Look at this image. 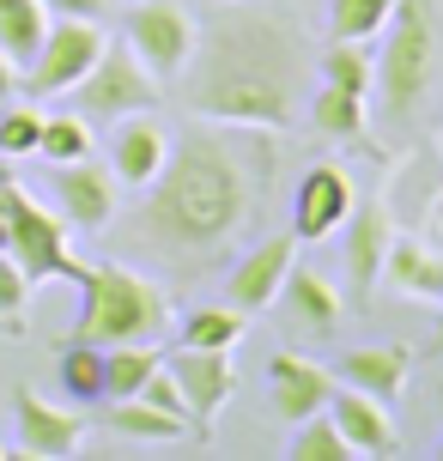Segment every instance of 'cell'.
I'll list each match as a JSON object with an SVG mask.
<instances>
[{
	"mask_svg": "<svg viewBox=\"0 0 443 461\" xmlns=\"http://www.w3.org/2000/svg\"><path fill=\"white\" fill-rule=\"evenodd\" d=\"M267 183H274V134L267 128H231V122L194 115L183 134H170V158L146 183L134 237L176 261L219 255L256 225Z\"/></svg>",
	"mask_w": 443,
	"mask_h": 461,
	"instance_id": "cell-1",
	"label": "cell"
},
{
	"mask_svg": "<svg viewBox=\"0 0 443 461\" xmlns=\"http://www.w3.org/2000/svg\"><path fill=\"white\" fill-rule=\"evenodd\" d=\"M188 115L231 122V128H267L280 134L298 122L303 92V37L298 24L267 6H237L194 31L188 55Z\"/></svg>",
	"mask_w": 443,
	"mask_h": 461,
	"instance_id": "cell-2",
	"label": "cell"
},
{
	"mask_svg": "<svg viewBox=\"0 0 443 461\" xmlns=\"http://www.w3.org/2000/svg\"><path fill=\"white\" fill-rule=\"evenodd\" d=\"M170 328V292L158 279L134 274L122 261H97L79 279V322L68 340L86 346H128V340H164Z\"/></svg>",
	"mask_w": 443,
	"mask_h": 461,
	"instance_id": "cell-3",
	"label": "cell"
},
{
	"mask_svg": "<svg viewBox=\"0 0 443 461\" xmlns=\"http://www.w3.org/2000/svg\"><path fill=\"white\" fill-rule=\"evenodd\" d=\"M383 55L371 68V86L383 92V110L407 115L420 110L425 92H431V73H438V31H431V13L425 0H395V13L383 24Z\"/></svg>",
	"mask_w": 443,
	"mask_h": 461,
	"instance_id": "cell-4",
	"label": "cell"
},
{
	"mask_svg": "<svg viewBox=\"0 0 443 461\" xmlns=\"http://www.w3.org/2000/svg\"><path fill=\"white\" fill-rule=\"evenodd\" d=\"M0 212H6V255L24 267L31 285H49V279L79 285V279H86V261H79L73 243H68V219L37 207L13 176H0Z\"/></svg>",
	"mask_w": 443,
	"mask_h": 461,
	"instance_id": "cell-5",
	"label": "cell"
},
{
	"mask_svg": "<svg viewBox=\"0 0 443 461\" xmlns=\"http://www.w3.org/2000/svg\"><path fill=\"white\" fill-rule=\"evenodd\" d=\"M152 104H158V79L140 68V55L128 43H104L97 61L86 68V79L73 86V110L86 122H104V128L134 110H152Z\"/></svg>",
	"mask_w": 443,
	"mask_h": 461,
	"instance_id": "cell-6",
	"label": "cell"
},
{
	"mask_svg": "<svg viewBox=\"0 0 443 461\" xmlns=\"http://www.w3.org/2000/svg\"><path fill=\"white\" fill-rule=\"evenodd\" d=\"M97 49H104L97 19H49L37 55L24 61V92H31V97H61V92H73V86L86 79V68L97 61Z\"/></svg>",
	"mask_w": 443,
	"mask_h": 461,
	"instance_id": "cell-7",
	"label": "cell"
},
{
	"mask_svg": "<svg viewBox=\"0 0 443 461\" xmlns=\"http://www.w3.org/2000/svg\"><path fill=\"white\" fill-rule=\"evenodd\" d=\"M122 43L140 55V68L152 79H176L194 55V19H188L176 0H140L128 13V37Z\"/></svg>",
	"mask_w": 443,
	"mask_h": 461,
	"instance_id": "cell-8",
	"label": "cell"
},
{
	"mask_svg": "<svg viewBox=\"0 0 443 461\" xmlns=\"http://www.w3.org/2000/svg\"><path fill=\"white\" fill-rule=\"evenodd\" d=\"M298 261V237L280 230V237H256L249 249L237 255V267L225 274V303H237L243 316H256L267 303H280V285Z\"/></svg>",
	"mask_w": 443,
	"mask_h": 461,
	"instance_id": "cell-9",
	"label": "cell"
},
{
	"mask_svg": "<svg viewBox=\"0 0 443 461\" xmlns=\"http://www.w3.org/2000/svg\"><path fill=\"white\" fill-rule=\"evenodd\" d=\"M358 207V188L340 164H310L298 176V194H292V237L298 243H322L347 225V212Z\"/></svg>",
	"mask_w": 443,
	"mask_h": 461,
	"instance_id": "cell-10",
	"label": "cell"
},
{
	"mask_svg": "<svg viewBox=\"0 0 443 461\" xmlns=\"http://www.w3.org/2000/svg\"><path fill=\"white\" fill-rule=\"evenodd\" d=\"M13 431H19V456L31 461H68L79 456V443H86V419L68 413V407H49L37 389L13 394Z\"/></svg>",
	"mask_w": 443,
	"mask_h": 461,
	"instance_id": "cell-11",
	"label": "cell"
},
{
	"mask_svg": "<svg viewBox=\"0 0 443 461\" xmlns=\"http://www.w3.org/2000/svg\"><path fill=\"white\" fill-rule=\"evenodd\" d=\"M170 376H176V389L188 401V419H194V431L212 425V419L231 407L237 394V370H231V352H207V346H176V358H164Z\"/></svg>",
	"mask_w": 443,
	"mask_h": 461,
	"instance_id": "cell-12",
	"label": "cell"
},
{
	"mask_svg": "<svg viewBox=\"0 0 443 461\" xmlns=\"http://www.w3.org/2000/svg\"><path fill=\"white\" fill-rule=\"evenodd\" d=\"M340 389V376L316 358H303V352H274V365H267V401H274V413L285 425H303L310 413H328V401Z\"/></svg>",
	"mask_w": 443,
	"mask_h": 461,
	"instance_id": "cell-13",
	"label": "cell"
},
{
	"mask_svg": "<svg viewBox=\"0 0 443 461\" xmlns=\"http://www.w3.org/2000/svg\"><path fill=\"white\" fill-rule=\"evenodd\" d=\"M116 170L110 164H92V158H73V164H55V207L61 219L79 230H104L116 219Z\"/></svg>",
	"mask_w": 443,
	"mask_h": 461,
	"instance_id": "cell-14",
	"label": "cell"
},
{
	"mask_svg": "<svg viewBox=\"0 0 443 461\" xmlns=\"http://www.w3.org/2000/svg\"><path fill=\"white\" fill-rule=\"evenodd\" d=\"M170 158V128H164L152 110H134L110 122V170H116L122 188H146Z\"/></svg>",
	"mask_w": 443,
	"mask_h": 461,
	"instance_id": "cell-15",
	"label": "cell"
},
{
	"mask_svg": "<svg viewBox=\"0 0 443 461\" xmlns=\"http://www.w3.org/2000/svg\"><path fill=\"white\" fill-rule=\"evenodd\" d=\"M347 298H358V310L371 303V285L383 279V255H389V212L376 207V201H365V207L347 212Z\"/></svg>",
	"mask_w": 443,
	"mask_h": 461,
	"instance_id": "cell-16",
	"label": "cell"
},
{
	"mask_svg": "<svg viewBox=\"0 0 443 461\" xmlns=\"http://www.w3.org/2000/svg\"><path fill=\"white\" fill-rule=\"evenodd\" d=\"M328 419L340 425V438L358 449V456H395L401 438H395V419H389V401H376V394L352 389L340 383L334 401H328Z\"/></svg>",
	"mask_w": 443,
	"mask_h": 461,
	"instance_id": "cell-17",
	"label": "cell"
},
{
	"mask_svg": "<svg viewBox=\"0 0 443 461\" xmlns=\"http://www.w3.org/2000/svg\"><path fill=\"white\" fill-rule=\"evenodd\" d=\"M407 370H413L407 346L376 340V346H352V352H340L334 376L352 383V389H365V394H376V401H395V394L407 389Z\"/></svg>",
	"mask_w": 443,
	"mask_h": 461,
	"instance_id": "cell-18",
	"label": "cell"
},
{
	"mask_svg": "<svg viewBox=\"0 0 443 461\" xmlns=\"http://www.w3.org/2000/svg\"><path fill=\"white\" fill-rule=\"evenodd\" d=\"M280 298H285V310H292L310 334H334L340 316H347V292H334V279H328V274L298 267V261H292V274H285Z\"/></svg>",
	"mask_w": 443,
	"mask_h": 461,
	"instance_id": "cell-19",
	"label": "cell"
},
{
	"mask_svg": "<svg viewBox=\"0 0 443 461\" xmlns=\"http://www.w3.org/2000/svg\"><path fill=\"white\" fill-rule=\"evenodd\" d=\"M310 128L328 140H365L371 134V115H365V92H340V86H316L310 97Z\"/></svg>",
	"mask_w": 443,
	"mask_h": 461,
	"instance_id": "cell-20",
	"label": "cell"
},
{
	"mask_svg": "<svg viewBox=\"0 0 443 461\" xmlns=\"http://www.w3.org/2000/svg\"><path fill=\"white\" fill-rule=\"evenodd\" d=\"M164 365L158 340H128V346H104V401H122V394H140V383Z\"/></svg>",
	"mask_w": 443,
	"mask_h": 461,
	"instance_id": "cell-21",
	"label": "cell"
},
{
	"mask_svg": "<svg viewBox=\"0 0 443 461\" xmlns=\"http://www.w3.org/2000/svg\"><path fill=\"white\" fill-rule=\"evenodd\" d=\"M383 274L395 279L401 292H413V298H443V255H431L425 243H401V237H389Z\"/></svg>",
	"mask_w": 443,
	"mask_h": 461,
	"instance_id": "cell-22",
	"label": "cell"
},
{
	"mask_svg": "<svg viewBox=\"0 0 443 461\" xmlns=\"http://www.w3.org/2000/svg\"><path fill=\"white\" fill-rule=\"evenodd\" d=\"M110 431L116 438H140V443H170V438H188L183 419H170L164 407L140 401V394H122L116 407H110Z\"/></svg>",
	"mask_w": 443,
	"mask_h": 461,
	"instance_id": "cell-23",
	"label": "cell"
},
{
	"mask_svg": "<svg viewBox=\"0 0 443 461\" xmlns=\"http://www.w3.org/2000/svg\"><path fill=\"white\" fill-rule=\"evenodd\" d=\"M43 31H49V6L43 0H0V49H6L19 68L37 55Z\"/></svg>",
	"mask_w": 443,
	"mask_h": 461,
	"instance_id": "cell-24",
	"label": "cell"
},
{
	"mask_svg": "<svg viewBox=\"0 0 443 461\" xmlns=\"http://www.w3.org/2000/svg\"><path fill=\"white\" fill-rule=\"evenodd\" d=\"M243 340V310L237 303H201L183 316V346H207V352H231Z\"/></svg>",
	"mask_w": 443,
	"mask_h": 461,
	"instance_id": "cell-25",
	"label": "cell"
},
{
	"mask_svg": "<svg viewBox=\"0 0 443 461\" xmlns=\"http://www.w3.org/2000/svg\"><path fill=\"white\" fill-rule=\"evenodd\" d=\"M37 158L43 164H73V158H92V122L79 110L43 115V134H37Z\"/></svg>",
	"mask_w": 443,
	"mask_h": 461,
	"instance_id": "cell-26",
	"label": "cell"
},
{
	"mask_svg": "<svg viewBox=\"0 0 443 461\" xmlns=\"http://www.w3.org/2000/svg\"><path fill=\"white\" fill-rule=\"evenodd\" d=\"M55 376H61V389H68L79 407H97V401H104V346L73 340L68 352H61Z\"/></svg>",
	"mask_w": 443,
	"mask_h": 461,
	"instance_id": "cell-27",
	"label": "cell"
},
{
	"mask_svg": "<svg viewBox=\"0 0 443 461\" xmlns=\"http://www.w3.org/2000/svg\"><path fill=\"white\" fill-rule=\"evenodd\" d=\"M395 0H328V37L340 43H371L376 31L389 24Z\"/></svg>",
	"mask_w": 443,
	"mask_h": 461,
	"instance_id": "cell-28",
	"label": "cell"
},
{
	"mask_svg": "<svg viewBox=\"0 0 443 461\" xmlns=\"http://www.w3.org/2000/svg\"><path fill=\"white\" fill-rule=\"evenodd\" d=\"M285 456H292V461H352L358 449L340 438V425H334L328 413H310L298 425V438L285 443Z\"/></svg>",
	"mask_w": 443,
	"mask_h": 461,
	"instance_id": "cell-29",
	"label": "cell"
},
{
	"mask_svg": "<svg viewBox=\"0 0 443 461\" xmlns=\"http://www.w3.org/2000/svg\"><path fill=\"white\" fill-rule=\"evenodd\" d=\"M371 49L365 43H340V37H334V43L322 49V79L328 86H340V92H365L371 97Z\"/></svg>",
	"mask_w": 443,
	"mask_h": 461,
	"instance_id": "cell-30",
	"label": "cell"
},
{
	"mask_svg": "<svg viewBox=\"0 0 443 461\" xmlns=\"http://www.w3.org/2000/svg\"><path fill=\"white\" fill-rule=\"evenodd\" d=\"M24 322H31V279L0 249V334H24Z\"/></svg>",
	"mask_w": 443,
	"mask_h": 461,
	"instance_id": "cell-31",
	"label": "cell"
},
{
	"mask_svg": "<svg viewBox=\"0 0 443 461\" xmlns=\"http://www.w3.org/2000/svg\"><path fill=\"white\" fill-rule=\"evenodd\" d=\"M37 134H43V115L31 104H0V158H31L37 152Z\"/></svg>",
	"mask_w": 443,
	"mask_h": 461,
	"instance_id": "cell-32",
	"label": "cell"
},
{
	"mask_svg": "<svg viewBox=\"0 0 443 461\" xmlns=\"http://www.w3.org/2000/svg\"><path fill=\"white\" fill-rule=\"evenodd\" d=\"M140 401H152V407H164L170 419H183L188 431H194V419H188V401H183V389H176V376H170V365H158L152 376L140 383Z\"/></svg>",
	"mask_w": 443,
	"mask_h": 461,
	"instance_id": "cell-33",
	"label": "cell"
},
{
	"mask_svg": "<svg viewBox=\"0 0 443 461\" xmlns=\"http://www.w3.org/2000/svg\"><path fill=\"white\" fill-rule=\"evenodd\" d=\"M55 19H104V6L110 0H43Z\"/></svg>",
	"mask_w": 443,
	"mask_h": 461,
	"instance_id": "cell-34",
	"label": "cell"
},
{
	"mask_svg": "<svg viewBox=\"0 0 443 461\" xmlns=\"http://www.w3.org/2000/svg\"><path fill=\"white\" fill-rule=\"evenodd\" d=\"M13 97H19V61L0 49V104H13Z\"/></svg>",
	"mask_w": 443,
	"mask_h": 461,
	"instance_id": "cell-35",
	"label": "cell"
},
{
	"mask_svg": "<svg viewBox=\"0 0 443 461\" xmlns=\"http://www.w3.org/2000/svg\"><path fill=\"white\" fill-rule=\"evenodd\" d=\"M0 249H6V212H0Z\"/></svg>",
	"mask_w": 443,
	"mask_h": 461,
	"instance_id": "cell-36",
	"label": "cell"
},
{
	"mask_svg": "<svg viewBox=\"0 0 443 461\" xmlns=\"http://www.w3.org/2000/svg\"><path fill=\"white\" fill-rule=\"evenodd\" d=\"M438 303H443V298H438ZM438 346H443V322H438Z\"/></svg>",
	"mask_w": 443,
	"mask_h": 461,
	"instance_id": "cell-37",
	"label": "cell"
},
{
	"mask_svg": "<svg viewBox=\"0 0 443 461\" xmlns=\"http://www.w3.org/2000/svg\"><path fill=\"white\" fill-rule=\"evenodd\" d=\"M438 461H443V443H438Z\"/></svg>",
	"mask_w": 443,
	"mask_h": 461,
	"instance_id": "cell-38",
	"label": "cell"
},
{
	"mask_svg": "<svg viewBox=\"0 0 443 461\" xmlns=\"http://www.w3.org/2000/svg\"><path fill=\"white\" fill-rule=\"evenodd\" d=\"M438 152H443V134H438Z\"/></svg>",
	"mask_w": 443,
	"mask_h": 461,
	"instance_id": "cell-39",
	"label": "cell"
},
{
	"mask_svg": "<svg viewBox=\"0 0 443 461\" xmlns=\"http://www.w3.org/2000/svg\"><path fill=\"white\" fill-rule=\"evenodd\" d=\"M0 461H6V449H0Z\"/></svg>",
	"mask_w": 443,
	"mask_h": 461,
	"instance_id": "cell-40",
	"label": "cell"
}]
</instances>
